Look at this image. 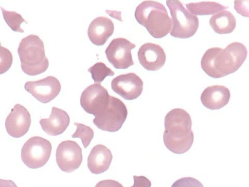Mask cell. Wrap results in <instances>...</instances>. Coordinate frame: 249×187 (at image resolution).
I'll return each instance as SVG.
<instances>
[{
    "label": "cell",
    "instance_id": "cell-1",
    "mask_svg": "<svg viewBox=\"0 0 249 187\" xmlns=\"http://www.w3.org/2000/svg\"><path fill=\"white\" fill-rule=\"evenodd\" d=\"M248 51L242 43L233 42L227 48L208 50L201 60V67L209 76L219 79L235 73L247 58Z\"/></svg>",
    "mask_w": 249,
    "mask_h": 187
},
{
    "label": "cell",
    "instance_id": "cell-18",
    "mask_svg": "<svg viewBox=\"0 0 249 187\" xmlns=\"http://www.w3.org/2000/svg\"><path fill=\"white\" fill-rule=\"evenodd\" d=\"M112 159L110 150L105 146L98 145L92 148L89 156L88 167L92 174H102L110 168Z\"/></svg>",
    "mask_w": 249,
    "mask_h": 187
},
{
    "label": "cell",
    "instance_id": "cell-3",
    "mask_svg": "<svg viewBox=\"0 0 249 187\" xmlns=\"http://www.w3.org/2000/svg\"><path fill=\"white\" fill-rule=\"evenodd\" d=\"M139 24L144 27L154 38L166 36L172 28V20L164 5L154 1H145L140 4L135 13Z\"/></svg>",
    "mask_w": 249,
    "mask_h": 187
},
{
    "label": "cell",
    "instance_id": "cell-26",
    "mask_svg": "<svg viewBox=\"0 0 249 187\" xmlns=\"http://www.w3.org/2000/svg\"><path fill=\"white\" fill-rule=\"evenodd\" d=\"M134 184L131 187H151V182L145 176H134Z\"/></svg>",
    "mask_w": 249,
    "mask_h": 187
},
{
    "label": "cell",
    "instance_id": "cell-24",
    "mask_svg": "<svg viewBox=\"0 0 249 187\" xmlns=\"http://www.w3.org/2000/svg\"><path fill=\"white\" fill-rule=\"evenodd\" d=\"M13 61L10 50L0 45V75L6 73L11 68Z\"/></svg>",
    "mask_w": 249,
    "mask_h": 187
},
{
    "label": "cell",
    "instance_id": "cell-29",
    "mask_svg": "<svg viewBox=\"0 0 249 187\" xmlns=\"http://www.w3.org/2000/svg\"><path fill=\"white\" fill-rule=\"evenodd\" d=\"M0 45H1V42H0Z\"/></svg>",
    "mask_w": 249,
    "mask_h": 187
},
{
    "label": "cell",
    "instance_id": "cell-8",
    "mask_svg": "<svg viewBox=\"0 0 249 187\" xmlns=\"http://www.w3.org/2000/svg\"><path fill=\"white\" fill-rule=\"evenodd\" d=\"M111 96L100 84L90 85L82 93L80 104L84 111L96 116L102 112L110 103Z\"/></svg>",
    "mask_w": 249,
    "mask_h": 187
},
{
    "label": "cell",
    "instance_id": "cell-17",
    "mask_svg": "<svg viewBox=\"0 0 249 187\" xmlns=\"http://www.w3.org/2000/svg\"><path fill=\"white\" fill-rule=\"evenodd\" d=\"M114 31L113 21L106 17H98L90 23L88 36L90 41L97 46H103L112 36Z\"/></svg>",
    "mask_w": 249,
    "mask_h": 187
},
{
    "label": "cell",
    "instance_id": "cell-10",
    "mask_svg": "<svg viewBox=\"0 0 249 187\" xmlns=\"http://www.w3.org/2000/svg\"><path fill=\"white\" fill-rule=\"evenodd\" d=\"M57 165L66 173H72L79 168L83 161L81 148L75 142L66 140L57 147L56 154Z\"/></svg>",
    "mask_w": 249,
    "mask_h": 187
},
{
    "label": "cell",
    "instance_id": "cell-22",
    "mask_svg": "<svg viewBox=\"0 0 249 187\" xmlns=\"http://www.w3.org/2000/svg\"><path fill=\"white\" fill-rule=\"evenodd\" d=\"M88 72L91 74L92 79L98 84H100L107 76H113L115 75L110 68H108L103 62H97L96 64L89 68Z\"/></svg>",
    "mask_w": 249,
    "mask_h": 187
},
{
    "label": "cell",
    "instance_id": "cell-5",
    "mask_svg": "<svg viewBox=\"0 0 249 187\" xmlns=\"http://www.w3.org/2000/svg\"><path fill=\"white\" fill-rule=\"evenodd\" d=\"M166 3L172 17L170 35L176 38H188L196 34L199 24L197 16L187 10L180 1H167Z\"/></svg>",
    "mask_w": 249,
    "mask_h": 187
},
{
    "label": "cell",
    "instance_id": "cell-20",
    "mask_svg": "<svg viewBox=\"0 0 249 187\" xmlns=\"http://www.w3.org/2000/svg\"><path fill=\"white\" fill-rule=\"evenodd\" d=\"M186 6L191 14L196 16L215 14L228 8L215 2L190 3L186 4Z\"/></svg>",
    "mask_w": 249,
    "mask_h": 187
},
{
    "label": "cell",
    "instance_id": "cell-11",
    "mask_svg": "<svg viewBox=\"0 0 249 187\" xmlns=\"http://www.w3.org/2000/svg\"><path fill=\"white\" fill-rule=\"evenodd\" d=\"M25 89L38 101L47 104L59 94L61 86L56 77L49 76L40 80L26 82Z\"/></svg>",
    "mask_w": 249,
    "mask_h": 187
},
{
    "label": "cell",
    "instance_id": "cell-4",
    "mask_svg": "<svg viewBox=\"0 0 249 187\" xmlns=\"http://www.w3.org/2000/svg\"><path fill=\"white\" fill-rule=\"evenodd\" d=\"M23 73L30 76L44 73L49 67L44 43L38 36L31 35L22 39L18 49Z\"/></svg>",
    "mask_w": 249,
    "mask_h": 187
},
{
    "label": "cell",
    "instance_id": "cell-19",
    "mask_svg": "<svg viewBox=\"0 0 249 187\" xmlns=\"http://www.w3.org/2000/svg\"><path fill=\"white\" fill-rule=\"evenodd\" d=\"M210 26L217 34H230L236 27V19L230 12L223 11L214 14L209 21Z\"/></svg>",
    "mask_w": 249,
    "mask_h": 187
},
{
    "label": "cell",
    "instance_id": "cell-2",
    "mask_svg": "<svg viewBox=\"0 0 249 187\" xmlns=\"http://www.w3.org/2000/svg\"><path fill=\"white\" fill-rule=\"evenodd\" d=\"M192 126L191 117L183 109H173L166 114L163 140L169 151L181 154L191 149L194 139Z\"/></svg>",
    "mask_w": 249,
    "mask_h": 187
},
{
    "label": "cell",
    "instance_id": "cell-13",
    "mask_svg": "<svg viewBox=\"0 0 249 187\" xmlns=\"http://www.w3.org/2000/svg\"><path fill=\"white\" fill-rule=\"evenodd\" d=\"M31 124V115L27 109L20 104H17L7 117L5 128L11 136L20 138L27 133Z\"/></svg>",
    "mask_w": 249,
    "mask_h": 187
},
{
    "label": "cell",
    "instance_id": "cell-27",
    "mask_svg": "<svg viewBox=\"0 0 249 187\" xmlns=\"http://www.w3.org/2000/svg\"><path fill=\"white\" fill-rule=\"evenodd\" d=\"M95 187H124V186L118 182L108 179V180L99 182Z\"/></svg>",
    "mask_w": 249,
    "mask_h": 187
},
{
    "label": "cell",
    "instance_id": "cell-21",
    "mask_svg": "<svg viewBox=\"0 0 249 187\" xmlns=\"http://www.w3.org/2000/svg\"><path fill=\"white\" fill-rule=\"evenodd\" d=\"M2 12L3 18L8 26L15 32L24 33L21 28L22 22H28L22 18V16L19 14L14 11H8L1 7Z\"/></svg>",
    "mask_w": 249,
    "mask_h": 187
},
{
    "label": "cell",
    "instance_id": "cell-28",
    "mask_svg": "<svg viewBox=\"0 0 249 187\" xmlns=\"http://www.w3.org/2000/svg\"><path fill=\"white\" fill-rule=\"evenodd\" d=\"M0 187H18L15 183L11 180H3L0 179Z\"/></svg>",
    "mask_w": 249,
    "mask_h": 187
},
{
    "label": "cell",
    "instance_id": "cell-25",
    "mask_svg": "<svg viewBox=\"0 0 249 187\" xmlns=\"http://www.w3.org/2000/svg\"><path fill=\"white\" fill-rule=\"evenodd\" d=\"M171 187H204L197 179L184 177L178 179Z\"/></svg>",
    "mask_w": 249,
    "mask_h": 187
},
{
    "label": "cell",
    "instance_id": "cell-16",
    "mask_svg": "<svg viewBox=\"0 0 249 187\" xmlns=\"http://www.w3.org/2000/svg\"><path fill=\"white\" fill-rule=\"evenodd\" d=\"M70 119L68 114L62 109L53 107L48 119H42L40 123L47 134L56 136L64 133L69 126Z\"/></svg>",
    "mask_w": 249,
    "mask_h": 187
},
{
    "label": "cell",
    "instance_id": "cell-9",
    "mask_svg": "<svg viewBox=\"0 0 249 187\" xmlns=\"http://www.w3.org/2000/svg\"><path fill=\"white\" fill-rule=\"evenodd\" d=\"M136 46L126 38H114L106 50L107 57L116 69H127L134 65L131 50Z\"/></svg>",
    "mask_w": 249,
    "mask_h": 187
},
{
    "label": "cell",
    "instance_id": "cell-15",
    "mask_svg": "<svg viewBox=\"0 0 249 187\" xmlns=\"http://www.w3.org/2000/svg\"><path fill=\"white\" fill-rule=\"evenodd\" d=\"M231 98L229 89L223 85H213L207 88L202 93L201 103L210 110H219L227 106Z\"/></svg>",
    "mask_w": 249,
    "mask_h": 187
},
{
    "label": "cell",
    "instance_id": "cell-6",
    "mask_svg": "<svg viewBox=\"0 0 249 187\" xmlns=\"http://www.w3.org/2000/svg\"><path fill=\"white\" fill-rule=\"evenodd\" d=\"M52 150V146L48 140L41 137H33L23 145L21 152V159L29 168H41L49 161Z\"/></svg>",
    "mask_w": 249,
    "mask_h": 187
},
{
    "label": "cell",
    "instance_id": "cell-23",
    "mask_svg": "<svg viewBox=\"0 0 249 187\" xmlns=\"http://www.w3.org/2000/svg\"><path fill=\"white\" fill-rule=\"evenodd\" d=\"M74 125L77 127V129L74 134L72 135V138H80L84 148H87L94 136V132L91 128L83 124L75 122Z\"/></svg>",
    "mask_w": 249,
    "mask_h": 187
},
{
    "label": "cell",
    "instance_id": "cell-7",
    "mask_svg": "<svg viewBox=\"0 0 249 187\" xmlns=\"http://www.w3.org/2000/svg\"><path fill=\"white\" fill-rule=\"evenodd\" d=\"M127 115L126 105L120 99L111 96L108 107L95 116L93 123L101 130L116 132L121 129Z\"/></svg>",
    "mask_w": 249,
    "mask_h": 187
},
{
    "label": "cell",
    "instance_id": "cell-14",
    "mask_svg": "<svg viewBox=\"0 0 249 187\" xmlns=\"http://www.w3.org/2000/svg\"><path fill=\"white\" fill-rule=\"evenodd\" d=\"M140 64L148 71L155 72L165 64L166 55L161 47L157 44L147 43L138 52Z\"/></svg>",
    "mask_w": 249,
    "mask_h": 187
},
{
    "label": "cell",
    "instance_id": "cell-12",
    "mask_svg": "<svg viewBox=\"0 0 249 187\" xmlns=\"http://www.w3.org/2000/svg\"><path fill=\"white\" fill-rule=\"evenodd\" d=\"M112 90L124 99L132 100L138 98L143 90V82L134 73L116 76L111 83Z\"/></svg>",
    "mask_w": 249,
    "mask_h": 187
}]
</instances>
